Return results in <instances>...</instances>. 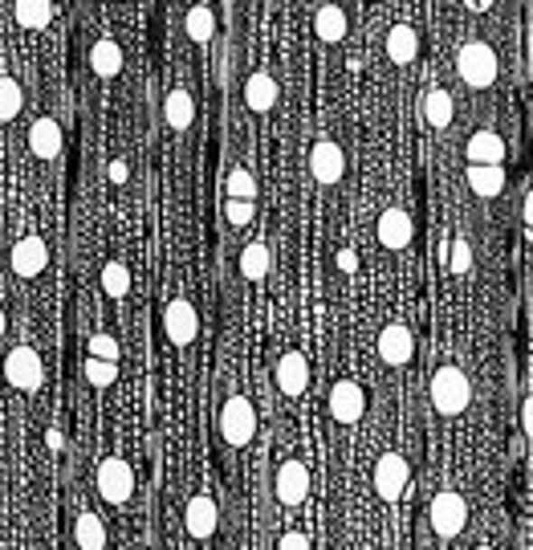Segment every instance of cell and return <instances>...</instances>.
Masks as SVG:
<instances>
[{
    "mask_svg": "<svg viewBox=\"0 0 533 550\" xmlns=\"http://www.w3.org/2000/svg\"><path fill=\"white\" fill-rule=\"evenodd\" d=\"M224 216H229V224H237V229H245L248 221H253V200H232L224 204Z\"/></svg>",
    "mask_w": 533,
    "mask_h": 550,
    "instance_id": "34",
    "label": "cell"
},
{
    "mask_svg": "<svg viewBox=\"0 0 533 550\" xmlns=\"http://www.w3.org/2000/svg\"><path fill=\"white\" fill-rule=\"evenodd\" d=\"M74 542L78 550H107V526L98 514H82L74 522Z\"/></svg>",
    "mask_w": 533,
    "mask_h": 550,
    "instance_id": "25",
    "label": "cell"
},
{
    "mask_svg": "<svg viewBox=\"0 0 533 550\" xmlns=\"http://www.w3.org/2000/svg\"><path fill=\"white\" fill-rule=\"evenodd\" d=\"M5 327H9V322H5V310H0V338H5Z\"/></svg>",
    "mask_w": 533,
    "mask_h": 550,
    "instance_id": "43",
    "label": "cell"
},
{
    "mask_svg": "<svg viewBox=\"0 0 533 550\" xmlns=\"http://www.w3.org/2000/svg\"><path fill=\"white\" fill-rule=\"evenodd\" d=\"M407 477H411V469L399 452H383L375 460V493L383 501H399L407 493Z\"/></svg>",
    "mask_w": 533,
    "mask_h": 550,
    "instance_id": "7",
    "label": "cell"
},
{
    "mask_svg": "<svg viewBox=\"0 0 533 550\" xmlns=\"http://www.w3.org/2000/svg\"><path fill=\"white\" fill-rule=\"evenodd\" d=\"M313 29H318V37L326 45H338L346 37V13L338 5H322L318 17H313Z\"/></svg>",
    "mask_w": 533,
    "mask_h": 550,
    "instance_id": "24",
    "label": "cell"
},
{
    "mask_svg": "<svg viewBox=\"0 0 533 550\" xmlns=\"http://www.w3.org/2000/svg\"><path fill=\"white\" fill-rule=\"evenodd\" d=\"M277 550H310V538H305L302 530H289L285 538H281V546Z\"/></svg>",
    "mask_w": 533,
    "mask_h": 550,
    "instance_id": "37",
    "label": "cell"
},
{
    "mask_svg": "<svg viewBox=\"0 0 533 550\" xmlns=\"http://www.w3.org/2000/svg\"><path fill=\"white\" fill-rule=\"evenodd\" d=\"M216 522H220V509H216V501L208 498V493H196V498L188 501V509H183V526H188L192 538H212L216 534Z\"/></svg>",
    "mask_w": 533,
    "mask_h": 550,
    "instance_id": "12",
    "label": "cell"
},
{
    "mask_svg": "<svg viewBox=\"0 0 533 550\" xmlns=\"http://www.w3.org/2000/svg\"><path fill=\"white\" fill-rule=\"evenodd\" d=\"M452 115H456V107H452V94L448 90H427L424 94V119H427V127L444 131V127L452 123Z\"/></svg>",
    "mask_w": 533,
    "mask_h": 550,
    "instance_id": "28",
    "label": "cell"
},
{
    "mask_svg": "<svg viewBox=\"0 0 533 550\" xmlns=\"http://www.w3.org/2000/svg\"><path fill=\"white\" fill-rule=\"evenodd\" d=\"M13 17H17L21 29H45L53 17V0H17V9H13Z\"/></svg>",
    "mask_w": 533,
    "mask_h": 550,
    "instance_id": "26",
    "label": "cell"
},
{
    "mask_svg": "<svg viewBox=\"0 0 533 550\" xmlns=\"http://www.w3.org/2000/svg\"><path fill=\"white\" fill-rule=\"evenodd\" d=\"M45 265H50V249L42 237H25L13 245V273L17 278H37Z\"/></svg>",
    "mask_w": 533,
    "mask_h": 550,
    "instance_id": "15",
    "label": "cell"
},
{
    "mask_svg": "<svg viewBox=\"0 0 533 550\" xmlns=\"http://www.w3.org/2000/svg\"><path fill=\"white\" fill-rule=\"evenodd\" d=\"M29 151H33L37 159H58L61 156V127H58V119L42 115L33 127H29Z\"/></svg>",
    "mask_w": 533,
    "mask_h": 550,
    "instance_id": "17",
    "label": "cell"
},
{
    "mask_svg": "<svg viewBox=\"0 0 533 550\" xmlns=\"http://www.w3.org/2000/svg\"><path fill=\"white\" fill-rule=\"evenodd\" d=\"M476 9H492V0H472Z\"/></svg>",
    "mask_w": 533,
    "mask_h": 550,
    "instance_id": "42",
    "label": "cell"
},
{
    "mask_svg": "<svg viewBox=\"0 0 533 550\" xmlns=\"http://www.w3.org/2000/svg\"><path fill=\"white\" fill-rule=\"evenodd\" d=\"M452 273H468L472 270V249H468V241H452Z\"/></svg>",
    "mask_w": 533,
    "mask_h": 550,
    "instance_id": "36",
    "label": "cell"
},
{
    "mask_svg": "<svg viewBox=\"0 0 533 550\" xmlns=\"http://www.w3.org/2000/svg\"><path fill=\"white\" fill-rule=\"evenodd\" d=\"M464 156H468V164H500L505 159V139L497 131H476L464 143Z\"/></svg>",
    "mask_w": 533,
    "mask_h": 550,
    "instance_id": "20",
    "label": "cell"
},
{
    "mask_svg": "<svg viewBox=\"0 0 533 550\" xmlns=\"http://www.w3.org/2000/svg\"><path fill=\"white\" fill-rule=\"evenodd\" d=\"M229 196L232 200H257L253 172H245V167H232V172H229Z\"/></svg>",
    "mask_w": 533,
    "mask_h": 550,
    "instance_id": "33",
    "label": "cell"
},
{
    "mask_svg": "<svg viewBox=\"0 0 533 550\" xmlns=\"http://www.w3.org/2000/svg\"><path fill=\"white\" fill-rule=\"evenodd\" d=\"M107 172H110V180H115V184H126V175H131V167H126V159H115V164H110Z\"/></svg>",
    "mask_w": 533,
    "mask_h": 550,
    "instance_id": "40",
    "label": "cell"
},
{
    "mask_svg": "<svg viewBox=\"0 0 533 550\" xmlns=\"http://www.w3.org/2000/svg\"><path fill=\"white\" fill-rule=\"evenodd\" d=\"M310 172H313V180L318 184H338L342 180V172H346V156H342V147H338L334 139H322V143H313V151H310Z\"/></svg>",
    "mask_w": 533,
    "mask_h": 550,
    "instance_id": "10",
    "label": "cell"
},
{
    "mask_svg": "<svg viewBox=\"0 0 533 550\" xmlns=\"http://www.w3.org/2000/svg\"><path fill=\"white\" fill-rule=\"evenodd\" d=\"M419 53V37L411 25H391V33H387V58L395 62V66H411Z\"/></svg>",
    "mask_w": 533,
    "mask_h": 550,
    "instance_id": "21",
    "label": "cell"
},
{
    "mask_svg": "<svg viewBox=\"0 0 533 550\" xmlns=\"http://www.w3.org/2000/svg\"><path fill=\"white\" fill-rule=\"evenodd\" d=\"M456 70H460V82H468L472 90H484V86L497 82V53L484 42H468L456 53Z\"/></svg>",
    "mask_w": 533,
    "mask_h": 550,
    "instance_id": "2",
    "label": "cell"
},
{
    "mask_svg": "<svg viewBox=\"0 0 533 550\" xmlns=\"http://www.w3.org/2000/svg\"><path fill=\"white\" fill-rule=\"evenodd\" d=\"M476 550H492V546H476Z\"/></svg>",
    "mask_w": 533,
    "mask_h": 550,
    "instance_id": "44",
    "label": "cell"
},
{
    "mask_svg": "<svg viewBox=\"0 0 533 550\" xmlns=\"http://www.w3.org/2000/svg\"><path fill=\"white\" fill-rule=\"evenodd\" d=\"M240 273L253 281L265 278V273H269V245H261V241L245 245V253H240Z\"/></svg>",
    "mask_w": 533,
    "mask_h": 550,
    "instance_id": "31",
    "label": "cell"
},
{
    "mask_svg": "<svg viewBox=\"0 0 533 550\" xmlns=\"http://www.w3.org/2000/svg\"><path fill=\"white\" fill-rule=\"evenodd\" d=\"M102 289H107V298H126L131 294V270L123 261H107L102 265Z\"/></svg>",
    "mask_w": 533,
    "mask_h": 550,
    "instance_id": "30",
    "label": "cell"
},
{
    "mask_svg": "<svg viewBox=\"0 0 533 550\" xmlns=\"http://www.w3.org/2000/svg\"><path fill=\"white\" fill-rule=\"evenodd\" d=\"M25 107V94H21V82H13L9 74H0V123H13Z\"/></svg>",
    "mask_w": 533,
    "mask_h": 550,
    "instance_id": "29",
    "label": "cell"
},
{
    "mask_svg": "<svg viewBox=\"0 0 533 550\" xmlns=\"http://www.w3.org/2000/svg\"><path fill=\"white\" fill-rule=\"evenodd\" d=\"M253 432H257L253 403H248L245 395H232V400L220 408V436L232 444V449H240V444L253 441Z\"/></svg>",
    "mask_w": 533,
    "mask_h": 550,
    "instance_id": "4",
    "label": "cell"
},
{
    "mask_svg": "<svg viewBox=\"0 0 533 550\" xmlns=\"http://www.w3.org/2000/svg\"><path fill=\"white\" fill-rule=\"evenodd\" d=\"M338 270L354 273V270H359V253H354V249H342V253H338Z\"/></svg>",
    "mask_w": 533,
    "mask_h": 550,
    "instance_id": "39",
    "label": "cell"
},
{
    "mask_svg": "<svg viewBox=\"0 0 533 550\" xmlns=\"http://www.w3.org/2000/svg\"><path fill=\"white\" fill-rule=\"evenodd\" d=\"M310 498V469L302 460H285L277 469V501L281 506H302Z\"/></svg>",
    "mask_w": 533,
    "mask_h": 550,
    "instance_id": "11",
    "label": "cell"
},
{
    "mask_svg": "<svg viewBox=\"0 0 533 550\" xmlns=\"http://www.w3.org/2000/svg\"><path fill=\"white\" fill-rule=\"evenodd\" d=\"M90 355H94V359L118 363V355H123V351H118V343H115L110 335H94V338H90Z\"/></svg>",
    "mask_w": 533,
    "mask_h": 550,
    "instance_id": "35",
    "label": "cell"
},
{
    "mask_svg": "<svg viewBox=\"0 0 533 550\" xmlns=\"http://www.w3.org/2000/svg\"><path fill=\"white\" fill-rule=\"evenodd\" d=\"M98 493L110 501V506H123V501H131V493H135V469L126 465L123 457H107L98 465Z\"/></svg>",
    "mask_w": 533,
    "mask_h": 550,
    "instance_id": "5",
    "label": "cell"
},
{
    "mask_svg": "<svg viewBox=\"0 0 533 550\" xmlns=\"http://www.w3.org/2000/svg\"><path fill=\"white\" fill-rule=\"evenodd\" d=\"M183 29H188V37L196 45H208L212 33H216V13L208 9V5H192L188 17H183Z\"/></svg>",
    "mask_w": 533,
    "mask_h": 550,
    "instance_id": "27",
    "label": "cell"
},
{
    "mask_svg": "<svg viewBox=\"0 0 533 550\" xmlns=\"http://www.w3.org/2000/svg\"><path fill=\"white\" fill-rule=\"evenodd\" d=\"M464 180H468V188H472L476 196L492 200V196H500V188H505V167H500V164H468Z\"/></svg>",
    "mask_w": 533,
    "mask_h": 550,
    "instance_id": "18",
    "label": "cell"
},
{
    "mask_svg": "<svg viewBox=\"0 0 533 550\" xmlns=\"http://www.w3.org/2000/svg\"><path fill=\"white\" fill-rule=\"evenodd\" d=\"M164 330H167V338H172L175 346L192 343V338H196V330H200V318H196V310H192V302H183V298L167 302V310H164Z\"/></svg>",
    "mask_w": 533,
    "mask_h": 550,
    "instance_id": "13",
    "label": "cell"
},
{
    "mask_svg": "<svg viewBox=\"0 0 533 550\" xmlns=\"http://www.w3.org/2000/svg\"><path fill=\"white\" fill-rule=\"evenodd\" d=\"M427 522H432V530L440 534V538H456V534L464 530V522H468L464 493H456V489L435 493L432 506H427Z\"/></svg>",
    "mask_w": 533,
    "mask_h": 550,
    "instance_id": "3",
    "label": "cell"
},
{
    "mask_svg": "<svg viewBox=\"0 0 533 550\" xmlns=\"http://www.w3.org/2000/svg\"><path fill=\"white\" fill-rule=\"evenodd\" d=\"M362 412H367V392H362L354 379H338V384L330 387V416H334L338 424H359Z\"/></svg>",
    "mask_w": 533,
    "mask_h": 550,
    "instance_id": "8",
    "label": "cell"
},
{
    "mask_svg": "<svg viewBox=\"0 0 533 550\" xmlns=\"http://www.w3.org/2000/svg\"><path fill=\"white\" fill-rule=\"evenodd\" d=\"M164 119H167V127H172V131H188L192 119H196V102H192V94L180 90V86H175V90H167Z\"/></svg>",
    "mask_w": 533,
    "mask_h": 550,
    "instance_id": "22",
    "label": "cell"
},
{
    "mask_svg": "<svg viewBox=\"0 0 533 550\" xmlns=\"http://www.w3.org/2000/svg\"><path fill=\"white\" fill-rule=\"evenodd\" d=\"M472 400V387H468V375L460 367H440L432 375V403L440 416H460Z\"/></svg>",
    "mask_w": 533,
    "mask_h": 550,
    "instance_id": "1",
    "label": "cell"
},
{
    "mask_svg": "<svg viewBox=\"0 0 533 550\" xmlns=\"http://www.w3.org/2000/svg\"><path fill=\"white\" fill-rule=\"evenodd\" d=\"M277 82H273V74L269 70H257L253 78L245 82V102H248V110H257V115H265V110H273L277 107Z\"/></svg>",
    "mask_w": 533,
    "mask_h": 550,
    "instance_id": "19",
    "label": "cell"
},
{
    "mask_svg": "<svg viewBox=\"0 0 533 550\" xmlns=\"http://www.w3.org/2000/svg\"><path fill=\"white\" fill-rule=\"evenodd\" d=\"M529 241H533V229H529Z\"/></svg>",
    "mask_w": 533,
    "mask_h": 550,
    "instance_id": "45",
    "label": "cell"
},
{
    "mask_svg": "<svg viewBox=\"0 0 533 550\" xmlns=\"http://www.w3.org/2000/svg\"><path fill=\"white\" fill-rule=\"evenodd\" d=\"M90 70H94L98 78H118V74H123V50H118V42H110V37L94 42V50H90Z\"/></svg>",
    "mask_w": 533,
    "mask_h": 550,
    "instance_id": "23",
    "label": "cell"
},
{
    "mask_svg": "<svg viewBox=\"0 0 533 550\" xmlns=\"http://www.w3.org/2000/svg\"><path fill=\"white\" fill-rule=\"evenodd\" d=\"M277 387L285 395H302L310 387V363H305L302 351H285L277 359Z\"/></svg>",
    "mask_w": 533,
    "mask_h": 550,
    "instance_id": "16",
    "label": "cell"
},
{
    "mask_svg": "<svg viewBox=\"0 0 533 550\" xmlns=\"http://www.w3.org/2000/svg\"><path fill=\"white\" fill-rule=\"evenodd\" d=\"M86 379H90L94 387H110L118 379V363H110V359H86Z\"/></svg>",
    "mask_w": 533,
    "mask_h": 550,
    "instance_id": "32",
    "label": "cell"
},
{
    "mask_svg": "<svg viewBox=\"0 0 533 550\" xmlns=\"http://www.w3.org/2000/svg\"><path fill=\"white\" fill-rule=\"evenodd\" d=\"M411 237H416L411 213H403V208H387V213L379 216V245H387V249H407Z\"/></svg>",
    "mask_w": 533,
    "mask_h": 550,
    "instance_id": "14",
    "label": "cell"
},
{
    "mask_svg": "<svg viewBox=\"0 0 533 550\" xmlns=\"http://www.w3.org/2000/svg\"><path fill=\"white\" fill-rule=\"evenodd\" d=\"M411 355H416L411 330L403 327V322H387V327L379 330V359H383L387 367H407Z\"/></svg>",
    "mask_w": 533,
    "mask_h": 550,
    "instance_id": "9",
    "label": "cell"
},
{
    "mask_svg": "<svg viewBox=\"0 0 533 550\" xmlns=\"http://www.w3.org/2000/svg\"><path fill=\"white\" fill-rule=\"evenodd\" d=\"M525 224L533 229V188H529V196H525Z\"/></svg>",
    "mask_w": 533,
    "mask_h": 550,
    "instance_id": "41",
    "label": "cell"
},
{
    "mask_svg": "<svg viewBox=\"0 0 533 550\" xmlns=\"http://www.w3.org/2000/svg\"><path fill=\"white\" fill-rule=\"evenodd\" d=\"M521 428H525V436L533 441V392L525 395V403H521Z\"/></svg>",
    "mask_w": 533,
    "mask_h": 550,
    "instance_id": "38",
    "label": "cell"
},
{
    "mask_svg": "<svg viewBox=\"0 0 533 550\" xmlns=\"http://www.w3.org/2000/svg\"><path fill=\"white\" fill-rule=\"evenodd\" d=\"M5 375H9V384L17 387V392H37L45 379L42 355H37L33 346H13L9 359H5Z\"/></svg>",
    "mask_w": 533,
    "mask_h": 550,
    "instance_id": "6",
    "label": "cell"
}]
</instances>
